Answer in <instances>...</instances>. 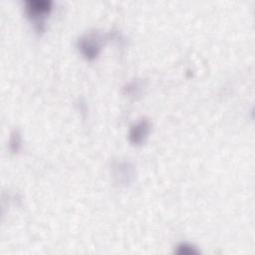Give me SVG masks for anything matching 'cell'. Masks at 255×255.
<instances>
[{
  "mask_svg": "<svg viewBox=\"0 0 255 255\" xmlns=\"http://www.w3.org/2000/svg\"><path fill=\"white\" fill-rule=\"evenodd\" d=\"M150 127H151L150 122L145 118L141 119L136 124L132 125L128 132L129 142L133 145L141 144L146 138L147 134L149 133Z\"/></svg>",
  "mask_w": 255,
  "mask_h": 255,
  "instance_id": "3957f363",
  "label": "cell"
},
{
  "mask_svg": "<svg viewBox=\"0 0 255 255\" xmlns=\"http://www.w3.org/2000/svg\"><path fill=\"white\" fill-rule=\"evenodd\" d=\"M78 48L88 60H94L101 51V40L96 34H89L78 40Z\"/></svg>",
  "mask_w": 255,
  "mask_h": 255,
  "instance_id": "7a4b0ae2",
  "label": "cell"
},
{
  "mask_svg": "<svg viewBox=\"0 0 255 255\" xmlns=\"http://www.w3.org/2000/svg\"><path fill=\"white\" fill-rule=\"evenodd\" d=\"M175 253L179 255H195V254H198L199 251L192 244H189L187 242H182L176 246Z\"/></svg>",
  "mask_w": 255,
  "mask_h": 255,
  "instance_id": "277c9868",
  "label": "cell"
},
{
  "mask_svg": "<svg viewBox=\"0 0 255 255\" xmlns=\"http://www.w3.org/2000/svg\"><path fill=\"white\" fill-rule=\"evenodd\" d=\"M9 146L12 152H18L21 146V135L18 129H14L11 132L10 140H9Z\"/></svg>",
  "mask_w": 255,
  "mask_h": 255,
  "instance_id": "5b68a950",
  "label": "cell"
},
{
  "mask_svg": "<svg viewBox=\"0 0 255 255\" xmlns=\"http://www.w3.org/2000/svg\"><path fill=\"white\" fill-rule=\"evenodd\" d=\"M52 1L50 0H28L25 2V11L28 17L35 22L38 32L43 31L44 18L50 12Z\"/></svg>",
  "mask_w": 255,
  "mask_h": 255,
  "instance_id": "6da1fadb",
  "label": "cell"
}]
</instances>
